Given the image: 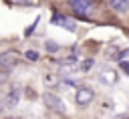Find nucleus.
<instances>
[{"label":"nucleus","mask_w":129,"mask_h":119,"mask_svg":"<svg viewBox=\"0 0 129 119\" xmlns=\"http://www.w3.org/2000/svg\"><path fill=\"white\" fill-rule=\"evenodd\" d=\"M71 6H73V10L77 14L85 16V18H89L93 14V10H95V4L91 0H71Z\"/></svg>","instance_id":"nucleus-1"},{"label":"nucleus","mask_w":129,"mask_h":119,"mask_svg":"<svg viewBox=\"0 0 129 119\" xmlns=\"http://www.w3.org/2000/svg\"><path fill=\"white\" fill-rule=\"evenodd\" d=\"M44 103H46V107H50V109H54V111H64V105H62V101L56 97V95H52V93H44Z\"/></svg>","instance_id":"nucleus-4"},{"label":"nucleus","mask_w":129,"mask_h":119,"mask_svg":"<svg viewBox=\"0 0 129 119\" xmlns=\"http://www.w3.org/2000/svg\"><path fill=\"white\" fill-rule=\"evenodd\" d=\"M99 79H101V83H105V85H115V83L119 81V75H117V71H115L113 67H103L101 73H99Z\"/></svg>","instance_id":"nucleus-2"},{"label":"nucleus","mask_w":129,"mask_h":119,"mask_svg":"<svg viewBox=\"0 0 129 119\" xmlns=\"http://www.w3.org/2000/svg\"><path fill=\"white\" fill-rule=\"evenodd\" d=\"M18 63V54L16 52H2L0 54V65L4 67H14Z\"/></svg>","instance_id":"nucleus-5"},{"label":"nucleus","mask_w":129,"mask_h":119,"mask_svg":"<svg viewBox=\"0 0 129 119\" xmlns=\"http://www.w3.org/2000/svg\"><path fill=\"white\" fill-rule=\"evenodd\" d=\"M52 22H54V24H62L67 30H75V22L69 20V18H64V16H56V14H54V16H52Z\"/></svg>","instance_id":"nucleus-6"},{"label":"nucleus","mask_w":129,"mask_h":119,"mask_svg":"<svg viewBox=\"0 0 129 119\" xmlns=\"http://www.w3.org/2000/svg\"><path fill=\"white\" fill-rule=\"evenodd\" d=\"M2 83H4V77H2V75H0V85H2Z\"/></svg>","instance_id":"nucleus-9"},{"label":"nucleus","mask_w":129,"mask_h":119,"mask_svg":"<svg viewBox=\"0 0 129 119\" xmlns=\"http://www.w3.org/2000/svg\"><path fill=\"white\" fill-rule=\"evenodd\" d=\"M26 56H28L30 61H36V52H34V50H28V52H26Z\"/></svg>","instance_id":"nucleus-8"},{"label":"nucleus","mask_w":129,"mask_h":119,"mask_svg":"<svg viewBox=\"0 0 129 119\" xmlns=\"http://www.w3.org/2000/svg\"><path fill=\"white\" fill-rule=\"evenodd\" d=\"M95 99V91L89 87H79L77 89V103L79 105H89Z\"/></svg>","instance_id":"nucleus-3"},{"label":"nucleus","mask_w":129,"mask_h":119,"mask_svg":"<svg viewBox=\"0 0 129 119\" xmlns=\"http://www.w3.org/2000/svg\"><path fill=\"white\" fill-rule=\"evenodd\" d=\"M109 6L117 12H125L129 8V0H109Z\"/></svg>","instance_id":"nucleus-7"}]
</instances>
